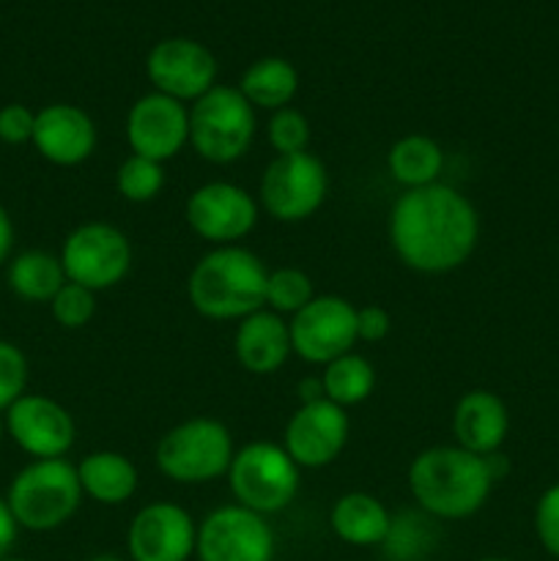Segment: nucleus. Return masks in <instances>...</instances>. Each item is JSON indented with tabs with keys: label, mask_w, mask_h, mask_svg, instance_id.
<instances>
[{
	"label": "nucleus",
	"mask_w": 559,
	"mask_h": 561,
	"mask_svg": "<svg viewBox=\"0 0 559 561\" xmlns=\"http://www.w3.org/2000/svg\"><path fill=\"white\" fill-rule=\"evenodd\" d=\"M480 236V217L466 195L447 184L406 190L389 214V239L409 268L444 274L469 261Z\"/></svg>",
	"instance_id": "nucleus-1"
},
{
	"label": "nucleus",
	"mask_w": 559,
	"mask_h": 561,
	"mask_svg": "<svg viewBox=\"0 0 559 561\" xmlns=\"http://www.w3.org/2000/svg\"><path fill=\"white\" fill-rule=\"evenodd\" d=\"M493 474L486 458L460 447H433L414 458L409 488L422 513L442 520L475 515L488 502Z\"/></svg>",
	"instance_id": "nucleus-2"
},
{
	"label": "nucleus",
	"mask_w": 559,
	"mask_h": 561,
	"mask_svg": "<svg viewBox=\"0 0 559 561\" xmlns=\"http://www.w3.org/2000/svg\"><path fill=\"white\" fill-rule=\"evenodd\" d=\"M269 272L244 247L225 244L212 250L192 268L186 294L192 307L212 321L247 318L266 305Z\"/></svg>",
	"instance_id": "nucleus-3"
},
{
	"label": "nucleus",
	"mask_w": 559,
	"mask_h": 561,
	"mask_svg": "<svg viewBox=\"0 0 559 561\" xmlns=\"http://www.w3.org/2000/svg\"><path fill=\"white\" fill-rule=\"evenodd\" d=\"M82 485L77 469L64 458L36 460L14 477L9 488L11 515L27 531H53L77 513Z\"/></svg>",
	"instance_id": "nucleus-4"
},
{
	"label": "nucleus",
	"mask_w": 559,
	"mask_h": 561,
	"mask_svg": "<svg viewBox=\"0 0 559 561\" xmlns=\"http://www.w3.org/2000/svg\"><path fill=\"white\" fill-rule=\"evenodd\" d=\"M255 137V107L239 88L214 85L190 110V140L203 159L228 164L244 157Z\"/></svg>",
	"instance_id": "nucleus-5"
},
{
	"label": "nucleus",
	"mask_w": 559,
	"mask_h": 561,
	"mask_svg": "<svg viewBox=\"0 0 559 561\" xmlns=\"http://www.w3.org/2000/svg\"><path fill=\"white\" fill-rule=\"evenodd\" d=\"M233 460V438L228 427L208 416L186 420L162 436L157 466L168 480L181 485H201L228 474Z\"/></svg>",
	"instance_id": "nucleus-6"
},
{
	"label": "nucleus",
	"mask_w": 559,
	"mask_h": 561,
	"mask_svg": "<svg viewBox=\"0 0 559 561\" xmlns=\"http://www.w3.org/2000/svg\"><path fill=\"white\" fill-rule=\"evenodd\" d=\"M230 491L241 507L258 515H272L288 507L299 491V466L285 447L255 442L233 455L228 469Z\"/></svg>",
	"instance_id": "nucleus-7"
},
{
	"label": "nucleus",
	"mask_w": 559,
	"mask_h": 561,
	"mask_svg": "<svg viewBox=\"0 0 559 561\" xmlns=\"http://www.w3.org/2000/svg\"><path fill=\"white\" fill-rule=\"evenodd\" d=\"M60 266L69 283L88 290L113 288L129 272L132 247L115 225L85 222L66 239Z\"/></svg>",
	"instance_id": "nucleus-8"
},
{
	"label": "nucleus",
	"mask_w": 559,
	"mask_h": 561,
	"mask_svg": "<svg viewBox=\"0 0 559 561\" xmlns=\"http://www.w3.org/2000/svg\"><path fill=\"white\" fill-rule=\"evenodd\" d=\"M327 197V170L312 153H285L261 179V203L280 222H301L321 208Z\"/></svg>",
	"instance_id": "nucleus-9"
},
{
	"label": "nucleus",
	"mask_w": 559,
	"mask_h": 561,
	"mask_svg": "<svg viewBox=\"0 0 559 561\" xmlns=\"http://www.w3.org/2000/svg\"><path fill=\"white\" fill-rule=\"evenodd\" d=\"M274 548L277 542L266 518L241 504L208 513L195 542L201 561H274Z\"/></svg>",
	"instance_id": "nucleus-10"
},
{
	"label": "nucleus",
	"mask_w": 559,
	"mask_h": 561,
	"mask_svg": "<svg viewBox=\"0 0 559 561\" xmlns=\"http://www.w3.org/2000/svg\"><path fill=\"white\" fill-rule=\"evenodd\" d=\"M290 329V348L310 365H329L338 356L351 354L356 337V310L340 296H312Z\"/></svg>",
	"instance_id": "nucleus-11"
},
{
	"label": "nucleus",
	"mask_w": 559,
	"mask_h": 561,
	"mask_svg": "<svg viewBox=\"0 0 559 561\" xmlns=\"http://www.w3.org/2000/svg\"><path fill=\"white\" fill-rule=\"evenodd\" d=\"M148 80L159 93L179 102H197L217 80V58L212 49L192 38H164L148 53Z\"/></svg>",
	"instance_id": "nucleus-12"
},
{
	"label": "nucleus",
	"mask_w": 559,
	"mask_h": 561,
	"mask_svg": "<svg viewBox=\"0 0 559 561\" xmlns=\"http://www.w3.org/2000/svg\"><path fill=\"white\" fill-rule=\"evenodd\" d=\"M186 222L201 239L214 244H233L244 239L258 222V206L252 195L228 181H212L197 186L186 201Z\"/></svg>",
	"instance_id": "nucleus-13"
},
{
	"label": "nucleus",
	"mask_w": 559,
	"mask_h": 561,
	"mask_svg": "<svg viewBox=\"0 0 559 561\" xmlns=\"http://www.w3.org/2000/svg\"><path fill=\"white\" fill-rule=\"evenodd\" d=\"M126 140L137 157L162 164L190 140V110L184 102L159 91L146 93L126 115Z\"/></svg>",
	"instance_id": "nucleus-14"
},
{
	"label": "nucleus",
	"mask_w": 559,
	"mask_h": 561,
	"mask_svg": "<svg viewBox=\"0 0 559 561\" xmlns=\"http://www.w3.org/2000/svg\"><path fill=\"white\" fill-rule=\"evenodd\" d=\"M349 442V416L332 400L299 405L285 427V453L299 469L329 466Z\"/></svg>",
	"instance_id": "nucleus-15"
},
{
	"label": "nucleus",
	"mask_w": 559,
	"mask_h": 561,
	"mask_svg": "<svg viewBox=\"0 0 559 561\" xmlns=\"http://www.w3.org/2000/svg\"><path fill=\"white\" fill-rule=\"evenodd\" d=\"M197 529L179 504L153 502L132 518L126 546L132 561H186L195 553Z\"/></svg>",
	"instance_id": "nucleus-16"
},
{
	"label": "nucleus",
	"mask_w": 559,
	"mask_h": 561,
	"mask_svg": "<svg viewBox=\"0 0 559 561\" xmlns=\"http://www.w3.org/2000/svg\"><path fill=\"white\" fill-rule=\"evenodd\" d=\"M5 431L36 460L60 458L75 444L69 411L42 394H22L5 414Z\"/></svg>",
	"instance_id": "nucleus-17"
},
{
	"label": "nucleus",
	"mask_w": 559,
	"mask_h": 561,
	"mask_svg": "<svg viewBox=\"0 0 559 561\" xmlns=\"http://www.w3.org/2000/svg\"><path fill=\"white\" fill-rule=\"evenodd\" d=\"M33 146L53 164L71 168V164L85 162L93 153L96 126L91 115L82 113L75 104H49L42 113H36Z\"/></svg>",
	"instance_id": "nucleus-18"
},
{
	"label": "nucleus",
	"mask_w": 559,
	"mask_h": 561,
	"mask_svg": "<svg viewBox=\"0 0 559 561\" xmlns=\"http://www.w3.org/2000/svg\"><path fill=\"white\" fill-rule=\"evenodd\" d=\"M507 405L488 389H475L458 400L453 414V433L458 447L475 455H493L507 438Z\"/></svg>",
	"instance_id": "nucleus-19"
},
{
	"label": "nucleus",
	"mask_w": 559,
	"mask_h": 561,
	"mask_svg": "<svg viewBox=\"0 0 559 561\" xmlns=\"http://www.w3.org/2000/svg\"><path fill=\"white\" fill-rule=\"evenodd\" d=\"M236 359L247 373L272 376L285 365L290 348V329L277 312L258 310L241 318L233 337Z\"/></svg>",
	"instance_id": "nucleus-20"
},
{
	"label": "nucleus",
	"mask_w": 559,
	"mask_h": 561,
	"mask_svg": "<svg viewBox=\"0 0 559 561\" xmlns=\"http://www.w3.org/2000/svg\"><path fill=\"white\" fill-rule=\"evenodd\" d=\"M329 520H332L334 535L343 542L356 548H373L384 542L392 515L370 493H345L334 502Z\"/></svg>",
	"instance_id": "nucleus-21"
},
{
	"label": "nucleus",
	"mask_w": 559,
	"mask_h": 561,
	"mask_svg": "<svg viewBox=\"0 0 559 561\" xmlns=\"http://www.w3.org/2000/svg\"><path fill=\"white\" fill-rule=\"evenodd\" d=\"M77 477L82 493L110 507L124 504L137 488V469L121 453H91L77 466Z\"/></svg>",
	"instance_id": "nucleus-22"
},
{
	"label": "nucleus",
	"mask_w": 559,
	"mask_h": 561,
	"mask_svg": "<svg viewBox=\"0 0 559 561\" xmlns=\"http://www.w3.org/2000/svg\"><path fill=\"white\" fill-rule=\"evenodd\" d=\"M239 91L252 107L283 110L299 91V75L285 58H261L241 75Z\"/></svg>",
	"instance_id": "nucleus-23"
},
{
	"label": "nucleus",
	"mask_w": 559,
	"mask_h": 561,
	"mask_svg": "<svg viewBox=\"0 0 559 561\" xmlns=\"http://www.w3.org/2000/svg\"><path fill=\"white\" fill-rule=\"evenodd\" d=\"M389 173L406 190H420V186L436 184L444 168V153L436 140L425 135L400 137L389 151Z\"/></svg>",
	"instance_id": "nucleus-24"
},
{
	"label": "nucleus",
	"mask_w": 559,
	"mask_h": 561,
	"mask_svg": "<svg viewBox=\"0 0 559 561\" xmlns=\"http://www.w3.org/2000/svg\"><path fill=\"white\" fill-rule=\"evenodd\" d=\"M9 285L16 296L27 301H53L55 294L66 285L60 257L49 252H22L9 266Z\"/></svg>",
	"instance_id": "nucleus-25"
},
{
	"label": "nucleus",
	"mask_w": 559,
	"mask_h": 561,
	"mask_svg": "<svg viewBox=\"0 0 559 561\" xmlns=\"http://www.w3.org/2000/svg\"><path fill=\"white\" fill-rule=\"evenodd\" d=\"M323 394L332 400L334 405L345 409V405H356L373 392L376 387V373L373 365L360 354H343L327 365L321 376Z\"/></svg>",
	"instance_id": "nucleus-26"
},
{
	"label": "nucleus",
	"mask_w": 559,
	"mask_h": 561,
	"mask_svg": "<svg viewBox=\"0 0 559 561\" xmlns=\"http://www.w3.org/2000/svg\"><path fill=\"white\" fill-rule=\"evenodd\" d=\"M427 515V513H425ZM420 513H400L389 520L381 548L392 561H420L436 542V529Z\"/></svg>",
	"instance_id": "nucleus-27"
},
{
	"label": "nucleus",
	"mask_w": 559,
	"mask_h": 561,
	"mask_svg": "<svg viewBox=\"0 0 559 561\" xmlns=\"http://www.w3.org/2000/svg\"><path fill=\"white\" fill-rule=\"evenodd\" d=\"M115 186H118V195L126 197V201L148 203L162 192L164 170L153 159L132 153L126 162H121L118 173H115Z\"/></svg>",
	"instance_id": "nucleus-28"
},
{
	"label": "nucleus",
	"mask_w": 559,
	"mask_h": 561,
	"mask_svg": "<svg viewBox=\"0 0 559 561\" xmlns=\"http://www.w3.org/2000/svg\"><path fill=\"white\" fill-rule=\"evenodd\" d=\"M307 301H312V283L305 272H299V268L269 272L266 305L272 307V312H277V316L294 312L296 316Z\"/></svg>",
	"instance_id": "nucleus-29"
},
{
	"label": "nucleus",
	"mask_w": 559,
	"mask_h": 561,
	"mask_svg": "<svg viewBox=\"0 0 559 561\" xmlns=\"http://www.w3.org/2000/svg\"><path fill=\"white\" fill-rule=\"evenodd\" d=\"M269 142H272V148L277 151V157L307 151V142H310V124H307L305 115L294 107L274 110L272 121H269Z\"/></svg>",
	"instance_id": "nucleus-30"
},
{
	"label": "nucleus",
	"mask_w": 559,
	"mask_h": 561,
	"mask_svg": "<svg viewBox=\"0 0 559 561\" xmlns=\"http://www.w3.org/2000/svg\"><path fill=\"white\" fill-rule=\"evenodd\" d=\"M49 310H53V318L60 323V327L80 329L93 318L96 299H93V290L66 279L64 288H60L58 294H55V299L49 301Z\"/></svg>",
	"instance_id": "nucleus-31"
},
{
	"label": "nucleus",
	"mask_w": 559,
	"mask_h": 561,
	"mask_svg": "<svg viewBox=\"0 0 559 561\" xmlns=\"http://www.w3.org/2000/svg\"><path fill=\"white\" fill-rule=\"evenodd\" d=\"M27 383V362L16 345L0 340V411H9L22 398Z\"/></svg>",
	"instance_id": "nucleus-32"
},
{
	"label": "nucleus",
	"mask_w": 559,
	"mask_h": 561,
	"mask_svg": "<svg viewBox=\"0 0 559 561\" xmlns=\"http://www.w3.org/2000/svg\"><path fill=\"white\" fill-rule=\"evenodd\" d=\"M535 535L546 553L559 559V482L548 488L535 507Z\"/></svg>",
	"instance_id": "nucleus-33"
},
{
	"label": "nucleus",
	"mask_w": 559,
	"mask_h": 561,
	"mask_svg": "<svg viewBox=\"0 0 559 561\" xmlns=\"http://www.w3.org/2000/svg\"><path fill=\"white\" fill-rule=\"evenodd\" d=\"M33 126H36V113H31L25 104H5L0 110V140L9 146L33 140Z\"/></svg>",
	"instance_id": "nucleus-34"
},
{
	"label": "nucleus",
	"mask_w": 559,
	"mask_h": 561,
	"mask_svg": "<svg viewBox=\"0 0 559 561\" xmlns=\"http://www.w3.org/2000/svg\"><path fill=\"white\" fill-rule=\"evenodd\" d=\"M389 327H392V318L384 307L370 305L356 310V337L365 340V343H378L389 334Z\"/></svg>",
	"instance_id": "nucleus-35"
},
{
	"label": "nucleus",
	"mask_w": 559,
	"mask_h": 561,
	"mask_svg": "<svg viewBox=\"0 0 559 561\" xmlns=\"http://www.w3.org/2000/svg\"><path fill=\"white\" fill-rule=\"evenodd\" d=\"M16 540V520L14 515H11L9 504L0 499V561L9 559V551L11 546H14Z\"/></svg>",
	"instance_id": "nucleus-36"
},
{
	"label": "nucleus",
	"mask_w": 559,
	"mask_h": 561,
	"mask_svg": "<svg viewBox=\"0 0 559 561\" xmlns=\"http://www.w3.org/2000/svg\"><path fill=\"white\" fill-rule=\"evenodd\" d=\"M11 247H14V225L5 208L0 206V263L11 255Z\"/></svg>",
	"instance_id": "nucleus-37"
},
{
	"label": "nucleus",
	"mask_w": 559,
	"mask_h": 561,
	"mask_svg": "<svg viewBox=\"0 0 559 561\" xmlns=\"http://www.w3.org/2000/svg\"><path fill=\"white\" fill-rule=\"evenodd\" d=\"M323 398H327V394H323V381H321V378H305V381L299 383L301 405L316 403V400H323Z\"/></svg>",
	"instance_id": "nucleus-38"
},
{
	"label": "nucleus",
	"mask_w": 559,
	"mask_h": 561,
	"mask_svg": "<svg viewBox=\"0 0 559 561\" xmlns=\"http://www.w3.org/2000/svg\"><path fill=\"white\" fill-rule=\"evenodd\" d=\"M88 561H124V559L115 557V553H96V557H91Z\"/></svg>",
	"instance_id": "nucleus-39"
},
{
	"label": "nucleus",
	"mask_w": 559,
	"mask_h": 561,
	"mask_svg": "<svg viewBox=\"0 0 559 561\" xmlns=\"http://www.w3.org/2000/svg\"><path fill=\"white\" fill-rule=\"evenodd\" d=\"M477 561H507V559H497V557H488V559H477Z\"/></svg>",
	"instance_id": "nucleus-40"
},
{
	"label": "nucleus",
	"mask_w": 559,
	"mask_h": 561,
	"mask_svg": "<svg viewBox=\"0 0 559 561\" xmlns=\"http://www.w3.org/2000/svg\"><path fill=\"white\" fill-rule=\"evenodd\" d=\"M3 427H5V422H3V416H0V438H3Z\"/></svg>",
	"instance_id": "nucleus-41"
},
{
	"label": "nucleus",
	"mask_w": 559,
	"mask_h": 561,
	"mask_svg": "<svg viewBox=\"0 0 559 561\" xmlns=\"http://www.w3.org/2000/svg\"><path fill=\"white\" fill-rule=\"evenodd\" d=\"M3 561H25V559H3Z\"/></svg>",
	"instance_id": "nucleus-42"
}]
</instances>
